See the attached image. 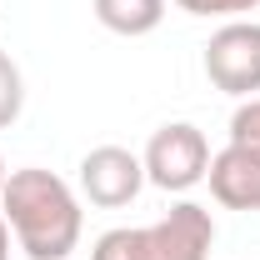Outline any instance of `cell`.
<instances>
[{
    "instance_id": "obj_1",
    "label": "cell",
    "mask_w": 260,
    "mask_h": 260,
    "mask_svg": "<svg viewBox=\"0 0 260 260\" xmlns=\"http://www.w3.org/2000/svg\"><path fill=\"white\" fill-rule=\"evenodd\" d=\"M0 205H5V225L15 230L30 260H70V250L80 245V225H85L80 200L55 170H40V165L10 170Z\"/></svg>"
},
{
    "instance_id": "obj_2",
    "label": "cell",
    "mask_w": 260,
    "mask_h": 260,
    "mask_svg": "<svg viewBox=\"0 0 260 260\" xmlns=\"http://www.w3.org/2000/svg\"><path fill=\"white\" fill-rule=\"evenodd\" d=\"M215 220L205 205L180 200L155 225H115L95 240L90 260H210Z\"/></svg>"
},
{
    "instance_id": "obj_3",
    "label": "cell",
    "mask_w": 260,
    "mask_h": 260,
    "mask_svg": "<svg viewBox=\"0 0 260 260\" xmlns=\"http://www.w3.org/2000/svg\"><path fill=\"white\" fill-rule=\"evenodd\" d=\"M145 180L160 185V190H190L205 180L210 170V145H205V130H195L190 120H175V125H160L145 145Z\"/></svg>"
},
{
    "instance_id": "obj_4",
    "label": "cell",
    "mask_w": 260,
    "mask_h": 260,
    "mask_svg": "<svg viewBox=\"0 0 260 260\" xmlns=\"http://www.w3.org/2000/svg\"><path fill=\"white\" fill-rule=\"evenodd\" d=\"M205 75L215 90L250 100L260 90V25L255 20H225L205 40Z\"/></svg>"
},
{
    "instance_id": "obj_5",
    "label": "cell",
    "mask_w": 260,
    "mask_h": 260,
    "mask_svg": "<svg viewBox=\"0 0 260 260\" xmlns=\"http://www.w3.org/2000/svg\"><path fill=\"white\" fill-rule=\"evenodd\" d=\"M145 185V160L125 145H95L80 160V195L100 210H120L130 205Z\"/></svg>"
},
{
    "instance_id": "obj_6",
    "label": "cell",
    "mask_w": 260,
    "mask_h": 260,
    "mask_svg": "<svg viewBox=\"0 0 260 260\" xmlns=\"http://www.w3.org/2000/svg\"><path fill=\"white\" fill-rule=\"evenodd\" d=\"M205 180L225 210H260V150L225 145L220 155H210Z\"/></svg>"
},
{
    "instance_id": "obj_7",
    "label": "cell",
    "mask_w": 260,
    "mask_h": 260,
    "mask_svg": "<svg viewBox=\"0 0 260 260\" xmlns=\"http://www.w3.org/2000/svg\"><path fill=\"white\" fill-rule=\"evenodd\" d=\"M90 10L110 35H130V40L160 30V20H165V0H95Z\"/></svg>"
},
{
    "instance_id": "obj_8",
    "label": "cell",
    "mask_w": 260,
    "mask_h": 260,
    "mask_svg": "<svg viewBox=\"0 0 260 260\" xmlns=\"http://www.w3.org/2000/svg\"><path fill=\"white\" fill-rule=\"evenodd\" d=\"M25 110V80H20V65L0 50V130H10Z\"/></svg>"
},
{
    "instance_id": "obj_9",
    "label": "cell",
    "mask_w": 260,
    "mask_h": 260,
    "mask_svg": "<svg viewBox=\"0 0 260 260\" xmlns=\"http://www.w3.org/2000/svg\"><path fill=\"white\" fill-rule=\"evenodd\" d=\"M230 145L260 150V95H250V100L235 105V115H230Z\"/></svg>"
},
{
    "instance_id": "obj_10",
    "label": "cell",
    "mask_w": 260,
    "mask_h": 260,
    "mask_svg": "<svg viewBox=\"0 0 260 260\" xmlns=\"http://www.w3.org/2000/svg\"><path fill=\"white\" fill-rule=\"evenodd\" d=\"M185 15H200V20H210V15H245V10H255L260 0H175Z\"/></svg>"
},
{
    "instance_id": "obj_11",
    "label": "cell",
    "mask_w": 260,
    "mask_h": 260,
    "mask_svg": "<svg viewBox=\"0 0 260 260\" xmlns=\"http://www.w3.org/2000/svg\"><path fill=\"white\" fill-rule=\"evenodd\" d=\"M0 260H10V225H5V215H0Z\"/></svg>"
},
{
    "instance_id": "obj_12",
    "label": "cell",
    "mask_w": 260,
    "mask_h": 260,
    "mask_svg": "<svg viewBox=\"0 0 260 260\" xmlns=\"http://www.w3.org/2000/svg\"><path fill=\"white\" fill-rule=\"evenodd\" d=\"M5 180H10V170H5V160H0V190H5Z\"/></svg>"
}]
</instances>
